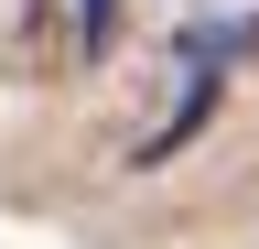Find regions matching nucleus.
I'll use <instances>...</instances> for the list:
<instances>
[{
    "label": "nucleus",
    "mask_w": 259,
    "mask_h": 249,
    "mask_svg": "<svg viewBox=\"0 0 259 249\" xmlns=\"http://www.w3.org/2000/svg\"><path fill=\"white\" fill-rule=\"evenodd\" d=\"M108 44H119V0H76V54L97 65Z\"/></svg>",
    "instance_id": "f257e3e1"
}]
</instances>
